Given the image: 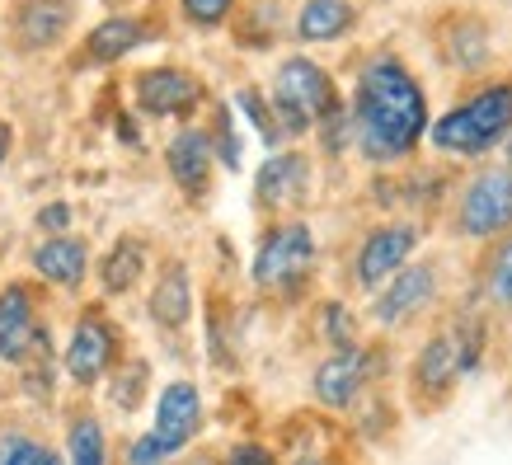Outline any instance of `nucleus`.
Instances as JSON below:
<instances>
[{"label": "nucleus", "instance_id": "11", "mask_svg": "<svg viewBox=\"0 0 512 465\" xmlns=\"http://www.w3.org/2000/svg\"><path fill=\"white\" fill-rule=\"evenodd\" d=\"M311 202V155L306 151H273L264 170L254 174V207L268 217L296 212Z\"/></svg>", "mask_w": 512, "mask_h": 465}, {"label": "nucleus", "instance_id": "3", "mask_svg": "<svg viewBox=\"0 0 512 465\" xmlns=\"http://www.w3.org/2000/svg\"><path fill=\"white\" fill-rule=\"evenodd\" d=\"M339 109V90L325 66H315L311 57H287L273 76V113L287 137H306Z\"/></svg>", "mask_w": 512, "mask_h": 465}, {"label": "nucleus", "instance_id": "39", "mask_svg": "<svg viewBox=\"0 0 512 465\" xmlns=\"http://www.w3.org/2000/svg\"><path fill=\"white\" fill-rule=\"evenodd\" d=\"M503 146H508V165H512V137H508V141H503Z\"/></svg>", "mask_w": 512, "mask_h": 465}, {"label": "nucleus", "instance_id": "33", "mask_svg": "<svg viewBox=\"0 0 512 465\" xmlns=\"http://www.w3.org/2000/svg\"><path fill=\"white\" fill-rule=\"evenodd\" d=\"M170 461H174V456L165 451V442H160L151 428H146L141 437H132V442H127V451H123V465H170Z\"/></svg>", "mask_w": 512, "mask_h": 465}, {"label": "nucleus", "instance_id": "13", "mask_svg": "<svg viewBox=\"0 0 512 465\" xmlns=\"http://www.w3.org/2000/svg\"><path fill=\"white\" fill-rule=\"evenodd\" d=\"M137 94V109L146 118H193V109L202 104V85L198 76H188L179 66H151L132 80Z\"/></svg>", "mask_w": 512, "mask_h": 465}, {"label": "nucleus", "instance_id": "34", "mask_svg": "<svg viewBox=\"0 0 512 465\" xmlns=\"http://www.w3.org/2000/svg\"><path fill=\"white\" fill-rule=\"evenodd\" d=\"M212 146H217V160L226 170H240V141L231 132V109L217 113V132H212Z\"/></svg>", "mask_w": 512, "mask_h": 465}, {"label": "nucleus", "instance_id": "30", "mask_svg": "<svg viewBox=\"0 0 512 465\" xmlns=\"http://www.w3.org/2000/svg\"><path fill=\"white\" fill-rule=\"evenodd\" d=\"M315 132H320V141H325V151H329V155H343V151H348V146H353V141H357L353 109H343V104H339V109L329 113L325 123L315 127Z\"/></svg>", "mask_w": 512, "mask_h": 465}, {"label": "nucleus", "instance_id": "32", "mask_svg": "<svg viewBox=\"0 0 512 465\" xmlns=\"http://www.w3.org/2000/svg\"><path fill=\"white\" fill-rule=\"evenodd\" d=\"M179 10H184L188 24L217 29V24H226V15L235 10V0H179Z\"/></svg>", "mask_w": 512, "mask_h": 465}, {"label": "nucleus", "instance_id": "6", "mask_svg": "<svg viewBox=\"0 0 512 465\" xmlns=\"http://www.w3.org/2000/svg\"><path fill=\"white\" fill-rule=\"evenodd\" d=\"M451 226H456V235L480 240V245L512 235V165H489V170L470 174L461 198H456Z\"/></svg>", "mask_w": 512, "mask_h": 465}, {"label": "nucleus", "instance_id": "22", "mask_svg": "<svg viewBox=\"0 0 512 465\" xmlns=\"http://www.w3.org/2000/svg\"><path fill=\"white\" fill-rule=\"evenodd\" d=\"M57 367H62V362L52 353V334H47V325H43V334L33 339L29 357L19 362V386H24V395L52 404V395H57Z\"/></svg>", "mask_w": 512, "mask_h": 465}, {"label": "nucleus", "instance_id": "10", "mask_svg": "<svg viewBox=\"0 0 512 465\" xmlns=\"http://www.w3.org/2000/svg\"><path fill=\"white\" fill-rule=\"evenodd\" d=\"M419 249V226L414 221H381L362 235V245L353 254V282L362 292H381L395 273H400Z\"/></svg>", "mask_w": 512, "mask_h": 465}, {"label": "nucleus", "instance_id": "8", "mask_svg": "<svg viewBox=\"0 0 512 465\" xmlns=\"http://www.w3.org/2000/svg\"><path fill=\"white\" fill-rule=\"evenodd\" d=\"M466 381V367H461V348H456V334L447 329H433L428 339L419 343V353L409 362V400L419 414H433L456 395V386Z\"/></svg>", "mask_w": 512, "mask_h": 465}, {"label": "nucleus", "instance_id": "16", "mask_svg": "<svg viewBox=\"0 0 512 465\" xmlns=\"http://www.w3.org/2000/svg\"><path fill=\"white\" fill-rule=\"evenodd\" d=\"M146 315L151 325L165 329V334H179L193 320V278H188L184 259H170V264L156 273V287L146 296Z\"/></svg>", "mask_w": 512, "mask_h": 465}, {"label": "nucleus", "instance_id": "26", "mask_svg": "<svg viewBox=\"0 0 512 465\" xmlns=\"http://www.w3.org/2000/svg\"><path fill=\"white\" fill-rule=\"evenodd\" d=\"M0 465H66V451L24 433V428H5L0 433Z\"/></svg>", "mask_w": 512, "mask_h": 465}, {"label": "nucleus", "instance_id": "27", "mask_svg": "<svg viewBox=\"0 0 512 465\" xmlns=\"http://www.w3.org/2000/svg\"><path fill=\"white\" fill-rule=\"evenodd\" d=\"M320 339L334 348V353H348V348H357V320H353V310L343 306V301H325L320 306Z\"/></svg>", "mask_w": 512, "mask_h": 465}, {"label": "nucleus", "instance_id": "20", "mask_svg": "<svg viewBox=\"0 0 512 465\" xmlns=\"http://www.w3.org/2000/svg\"><path fill=\"white\" fill-rule=\"evenodd\" d=\"M141 273H146V245L137 235H123L99 264V287L109 296H127L141 282Z\"/></svg>", "mask_w": 512, "mask_h": 465}, {"label": "nucleus", "instance_id": "17", "mask_svg": "<svg viewBox=\"0 0 512 465\" xmlns=\"http://www.w3.org/2000/svg\"><path fill=\"white\" fill-rule=\"evenodd\" d=\"M33 273L52 287H62V292H76L85 273H90V245L80 240V235H47L43 245L33 249Z\"/></svg>", "mask_w": 512, "mask_h": 465}, {"label": "nucleus", "instance_id": "24", "mask_svg": "<svg viewBox=\"0 0 512 465\" xmlns=\"http://www.w3.org/2000/svg\"><path fill=\"white\" fill-rule=\"evenodd\" d=\"M66 465H109V437L94 414H76L66 423Z\"/></svg>", "mask_w": 512, "mask_h": 465}, {"label": "nucleus", "instance_id": "25", "mask_svg": "<svg viewBox=\"0 0 512 465\" xmlns=\"http://www.w3.org/2000/svg\"><path fill=\"white\" fill-rule=\"evenodd\" d=\"M480 287H484V301L494 310H512V235L489 245V254L480 264Z\"/></svg>", "mask_w": 512, "mask_h": 465}, {"label": "nucleus", "instance_id": "35", "mask_svg": "<svg viewBox=\"0 0 512 465\" xmlns=\"http://www.w3.org/2000/svg\"><path fill=\"white\" fill-rule=\"evenodd\" d=\"M38 231L66 235V231H71V207H66V202H47L43 212H38Z\"/></svg>", "mask_w": 512, "mask_h": 465}, {"label": "nucleus", "instance_id": "12", "mask_svg": "<svg viewBox=\"0 0 512 465\" xmlns=\"http://www.w3.org/2000/svg\"><path fill=\"white\" fill-rule=\"evenodd\" d=\"M202 419H207V404H202V390L193 381H170V386L156 395V423H151V433L165 442L174 461L184 456L202 433Z\"/></svg>", "mask_w": 512, "mask_h": 465}, {"label": "nucleus", "instance_id": "19", "mask_svg": "<svg viewBox=\"0 0 512 465\" xmlns=\"http://www.w3.org/2000/svg\"><path fill=\"white\" fill-rule=\"evenodd\" d=\"M141 38H146V29H141L137 19L113 15V19H104V24L90 29V38H85V62L109 66V62H118V57H127L132 47H141Z\"/></svg>", "mask_w": 512, "mask_h": 465}, {"label": "nucleus", "instance_id": "5", "mask_svg": "<svg viewBox=\"0 0 512 465\" xmlns=\"http://www.w3.org/2000/svg\"><path fill=\"white\" fill-rule=\"evenodd\" d=\"M386 376V348L381 343H357L348 353H329L311 372V395L329 414H353L372 395V386Z\"/></svg>", "mask_w": 512, "mask_h": 465}, {"label": "nucleus", "instance_id": "9", "mask_svg": "<svg viewBox=\"0 0 512 465\" xmlns=\"http://www.w3.org/2000/svg\"><path fill=\"white\" fill-rule=\"evenodd\" d=\"M437 296H442V273H437L433 259H423V264H404L395 278L372 296V325L376 329H409L419 315L437 306Z\"/></svg>", "mask_w": 512, "mask_h": 465}, {"label": "nucleus", "instance_id": "2", "mask_svg": "<svg viewBox=\"0 0 512 465\" xmlns=\"http://www.w3.org/2000/svg\"><path fill=\"white\" fill-rule=\"evenodd\" d=\"M428 137L442 155H461V160H475V155L503 146L512 137V80H498L489 90L470 94L466 104L437 118Z\"/></svg>", "mask_w": 512, "mask_h": 465}, {"label": "nucleus", "instance_id": "7", "mask_svg": "<svg viewBox=\"0 0 512 465\" xmlns=\"http://www.w3.org/2000/svg\"><path fill=\"white\" fill-rule=\"evenodd\" d=\"M123 362V334L109 320L104 306H85L71 325V339L62 348V372L76 390H94L104 376Z\"/></svg>", "mask_w": 512, "mask_h": 465}, {"label": "nucleus", "instance_id": "21", "mask_svg": "<svg viewBox=\"0 0 512 465\" xmlns=\"http://www.w3.org/2000/svg\"><path fill=\"white\" fill-rule=\"evenodd\" d=\"M353 29V5L348 0H306L296 15V38L301 43H329Z\"/></svg>", "mask_w": 512, "mask_h": 465}, {"label": "nucleus", "instance_id": "28", "mask_svg": "<svg viewBox=\"0 0 512 465\" xmlns=\"http://www.w3.org/2000/svg\"><path fill=\"white\" fill-rule=\"evenodd\" d=\"M484 57H489V38H484L480 24L475 19L456 24V33H451V62L475 71V66H484Z\"/></svg>", "mask_w": 512, "mask_h": 465}, {"label": "nucleus", "instance_id": "36", "mask_svg": "<svg viewBox=\"0 0 512 465\" xmlns=\"http://www.w3.org/2000/svg\"><path fill=\"white\" fill-rule=\"evenodd\" d=\"M287 465H343V461L334 456V451H315V447H311V451H296Z\"/></svg>", "mask_w": 512, "mask_h": 465}, {"label": "nucleus", "instance_id": "37", "mask_svg": "<svg viewBox=\"0 0 512 465\" xmlns=\"http://www.w3.org/2000/svg\"><path fill=\"white\" fill-rule=\"evenodd\" d=\"M10 151H15V127L0 118V170H5V160H10Z\"/></svg>", "mask_w": 512, "mask_h": 465}, {"label": "nucleus", "instance_id": "29", "mask_svg": "<svg viewBox=\"0 0 512 465\" xmlns=\"http://www.w3.org/2000/svg\"><path fill=\"white\" fill-rule=\"evenodd\" d=\"M235 104L249 113V123L259 127V137H264L268 146H278V141L287 137V132L278 127V113H273V104H264V99H259L254 90H240V94H235Z\"/></svg>", "mask_w": 512, "mask_h": 465}, {"label": "nucleus", "instance_id": "1", "mask_svg": "<svg viewBox=\"0 0 512 465\" xmlns=\"http://www.w3.org/2000/svg\"><path fill=\"white\" fill-rule=\"evenodd\" d=\"M353 123L357 151H362L367 165H400L433 132L419 80L409 76L404 62H395V57H372L362 66L353 94Z\"/></svg>", "mask_w": 512, "mask_h": 465}, {"label": "nucleus", "instance_id": "38", "mask_svg": "<svg viewBox=\"0 0 512 465\" xmlns=\"http://www.w3.org/2000/svg\"><path fill=\"white\" fill-rule=\"evenodd\" d=\"M179 465H221L217 456H179Z\"/></svg>", "mask_w": 512, "mask_h": 465}, {"label": "nucleus", "instance_id": "31", "mask_svg": "<svg viewBox=\"0 0 512 465\" xmlns=\"http://www.w3.org/2000/svg\"><path fill=\"white\" fill-rule=\"evenodd\" d=\"M217 461L221 465H282V456L268 442H259V437H235Z\"/></svg>", "mask_w": 512, "mask_h": 465}, {"label": "nucleus", "instance_id": "4", "mask_svg": "<svg viewBox=\"0 0 512 465\" xmlns=\"http://www.w3.org/2000/svg\"><path fill=\"white\" fill-rule=\"evenodd\" d=\"M315 268V231L306 221H273L254 249L249 278L268 296H296L311 282Z\"/></svg>", "mask_w": 512, "mask_h": 465}, {"label": "nucleus", "instance_id": "15", "mask_svg": "<svg viewBox=\"0 0 512 465\" xmlns=\"http://www.w3.org/2000/svg\"><path fill=\"white\" fill-rule=\"evenodd\" d=\"M43 315H38V292L29 282H5L0 287V362H24L33 339L43 334Z\"/></svg>", "mask_w": 512, "mask_h": 465}, {"label": "nucleus", "instance_id": "18", "mask_svg": "<svg viewBox=\"0 0 512 465\" xmlns=\"http://www.w3.org/2000/svg\"><path fill=\"white\" fill-rule=\"evenodd\" d=\"M71 24V0H19L15 5V43L19 52H43L62 43Z\"/></svg>", "mask_w": 512, "mask_h": 465}, {"label": "nucleus", "instance_id": "23", "mask_svg": "<svg viewBox=\"0 0 512 465\" xmlns=\"http://www.w3.org/2000/svg\"><path fill=\"white\" fill-rule=\"evenodd\" d=\"M146 386H151V362L146 357H123L109 372V404L118 414H137L141 400H146Z\"/></svg>", "mask_w": 512, "mask_h": 465}, {"label": "nucleus", "instance_id": "14", "mask_svg": "<svg viewBox=\"0 0 512 465\" xmlns=\"http://www.w3.org/2000/svg\"><path fill=\"white\" fill-rule=\"evenodd\" d=\"M212 165H217V146H212V132H202V127H179L165 146V170L188 202H207Z\"/></svg>", "mask_w": 512, "mask_h": 465}]
</instances>
